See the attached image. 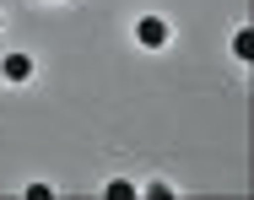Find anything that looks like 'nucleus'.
Wrapping results in <instances>:
<instances>
[{"label":"nucleus","instance_id":"1","mask_svg":"<svg viewBox=\"0 0 254 200\" xmlns=\"http://www.w3.org/2000/svg\"><path fill=\"white\" fill-rule=\"evenodd\" d=\"M135 38H141L146 49H162V44H168V22H162V16H141V22H135Z\"/></svg>","mask_w":254,"mask_h":200},{"label":"nucleus","instance_id":"2","mask_svg":"<svg viewBox=\"0 0 254 200\" xmlns=\"http://www.w3.org/2000/svg\"><path fill=\"white\" fill-rule=\"evenodd\" d=\"M0 76H5V81H27V76H33V60H27V54H5V60H0Z\"/></svg>","mask_w":254,"mask_h":200},{"label":"nucleus","instance_id":"3","mask_svg":"<svg viewBox=\"0 0 254 200\" xmlns=\"http://www.w3.org/2000/svg\"><path fill=\"white\" fill-rule=\"evenodd\" d=\"M233 49H238V60H254V33H249V27L233 38Z\"/></svg>","mask_w":254,"mask_h":200},{"label":"nucleus","instance_id":"4","mask_svg":"<svg viewBox=\"0 0 254 200\" xmlns=\"http://www.w3.org/2000/svg\"><path fill=\"white\" fill-rule=\"evenodd\" d=\"M130 195H135V190H130L125 179H114V184H108V200H130Z\"/></svg>","mask_w":254,"mask_h":200}]
</instances>
